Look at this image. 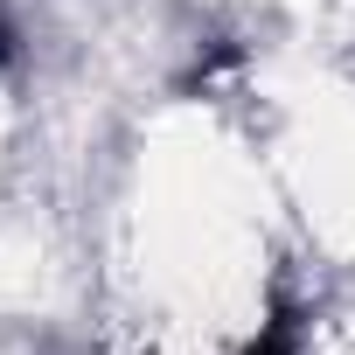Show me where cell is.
I'll return each instance as SVG.
<instances>
[{"mask_svg": "<svg viewBox=\"0 0 355 355\" xmlns=\"http://www.w3.org/2000/svg\"><path fill=\"white\" fill-rule=\"evenodd\" d=\"M300 348H306V313H300L293 300H272L265 320H258V334H251L237 355H300Z\"/></svg>", "mask_w": 355, "mask_h": 355, "instance_id": "cell-1", "label": "cell"}, {"mask_svg": "<svg viewBox=\"0 0 355 355\" xmlns=\"http://www.w3.org/2000/svg\"><path fill=\"white\" fill-rule=\"evenodd\" d=\"M21 56H28L21 15H15V0H0V70H21Z\"/></svg>", "mask_w": 355, "mask_h": 355, "instance_id": "cell-2", "label": "cell"}]
</instances>
